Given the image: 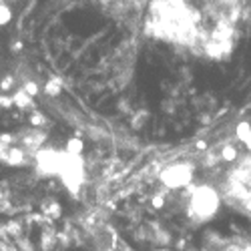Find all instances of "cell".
Masks as SVG:
<instances>
[{
    "mask_svg": "<svg viewBox=\"0 0 251 251\" xmlns=\"http://www.w3.org/2000/svg\"><path fill=\"white\" fill-rule=\"evenodd\" d=\"M225 197L233 207L251 217V153L245 155L227 175Z\"/></svg>",
    "mask_w": 251,
    "mask_h": 251,
    "instance_id": "cell-1",
    "label": "cell"
},
{
    "mask_svg": "<svg viewBox=\"0 0 251 251\" xmlns=\"http://www.w3.org/2000/svg\"><path fill=\"white\" fill-rule=\"evenodd\" d=\"M0 251H40L20 223L0 225Z\"/></svg>",
    "mask_w": 251,
    "mask_h": 251,
    "instance_id": "cell-2",
    "label": "cell"
}]
</instances>
